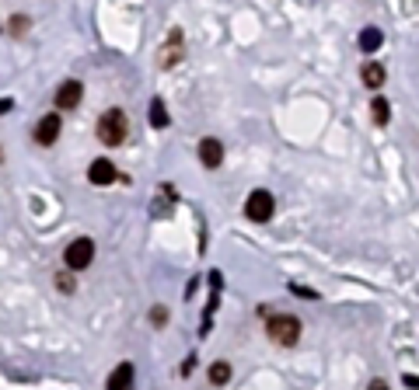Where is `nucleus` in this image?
Wrapping results in <instances>:
<instances>
[{"label": "nucleus", "instance_id": "f257e3e1", "mask_svg": "<svg viewBox=\"0 0 419 390\" xmlns=\"http://www.w3.org/2000/svg\"><path fill=\"white\" fill-rule=\"evenodd\" d=\"M126 136H129V119H126V112H122V108H109V112L98 119V140H102L105 147H119V143H126Z\"/></svg>", "mask_w": 419, "mask_h": 390}, {"label": "nucleus", "instance_id": "f03ea898", "mask_svg": "<svg viewBox=\"0 0 419 390\" xmlns=\"http://www.w3.org/2000/svg\"><path fill=\"white\" fill-rule=\"evenodd\" d=\"M266 331H269V338H273L276 345L294 348V345H297V338H301V320H297L294 314H269Z\"/></svg>", "mask_w": 419, "mask_h": 390}, {"label": "nucleus", "instance_id": "7ed1b4c3", "mask_svg": "<svg viewBox=\"0 0 419 390\" xmlns=\"http://www.w3.org/2000/svg\"><path fill=\"white\" fill-rule=\"evenodd\" d=\"M182 56H185V39H182L178 29H171L168 39H164L161 49H157V67H161V70H171V67L182 63Z\"/></svg>", "mask_w": 419, "mask_h": 390}, {"label": "nucleus", "instance_id": "20e7f679", "mask_svg": "<svg viewBox=\"0 0 419 390\" xmlns=\"http://www.w3.org/2000/svg\"><path fill=\"white\" fill-rule=\"evenodd\" d=\"M63 261H67V268H70V272H81V268H88V265L95 261V244H91L88 237H77V241H70V244H67V251H63Z\"/></svg>", "mask_w": 419, "mask_h": 390}, {"label": "nucleus", "instance_id": "39448f33", "mask_svg": "<svg viewBox=\"0 0 419 390\" xmlns=\"http://www.w3.org/2000/svg\"><path fill=\"white\" fill-rule=\"evenodd\" d=\"M273 209H276V202H273V195H269L266 188H255V192L248 195V202H245V216H248L252 223H266V220L273 216Z\"/></svg>", "mask_w": 419, "mask_h": 390}, {"label": "nucleus", "instance_id": "423d86ee", "mask_svg": "<svg viewBox=\"0 0 419 390\" xmlns=\"http://www.w3.org/2000/svg\"><path fill=\"white\" fill-rule=\"evenodd\" d=\"M81 98H84L81 81H63L60 91H56V108H60V112H74V108L81 105Z\"/></svg>", "mask_w": 419, "mask_h": 390}, {"label": "nucleus", "instance_id": "0eeeda50", "mask_svg": "<svg viewBox=\"0 0 419 390\" xmlns=\"http://www.w3.org/2000/svg\"><path fill=\"white\" fill-rule=\"evenodd\" d=\"M60 129H63V122H60V115H56V112L42 115V119H39V126H35V143L53 147V143L60 140Z\"/></svg>", "mask_w": 419, "mask_h": 390}, {"label": "nucleus", "instance_id": "6e6552de", "mask_svg": "<svg viewBox=\"0 0 419 390\" xmlns=\"http://www.w3.org/2000/svg\"><path fill=\"white\" fill-rule=\"evenodd\" d=\"M199 161H203V168H221V161H224V147H221V140H214V136H206L203 143H199Z\"/></svg>", "mask_w": 419, "mask_h": 390}, {"label": "nucleus", "instance_id": "1a4fd4ad", "mask_svg": "<svg viewBox=\"0 0 419 390\" xmlns=\"http://www.w3.org/2000/svg\"><path fill=\"white\" fill-rule=\"evenodd\" d=\"M88 178H91V185H112V181L119 178V171H116L112 161H95V164L88 168Z\"/></svg>", "mask_w": 419, "mask_h": 390}, {"label": "nucleus", "instance_id": "9d476101", "mask_svg": "<svg viewBox=\"0 0 419 390\" xmlns=\"http://www.w3.org/2000/svg\"><path fill=\"white\" fill-rule=\"evenodd\" d=\"M360 77H363V84H367V88H374V91H377V88L384 84V67H381V63H363Z\"/></svg>", "mask_w": 419, "mask_h": 390}, {"label": "nucleus", "instance_id": "9b49d317", "mask_svg": "<svg viewBox=\"0 0 419 390\" xmlns=\"http://www.w3.org/2000/svg\"><path fill=\"white\" fill-rule=\"evenodd\" d=\"M129 383H133V366L122 362V366L109 376V390H122V387H129Z\"/></svg>", "mask_w": 419, "mask_h": 390}, {"label": "nucleus", "instance_id": "f8f14e48", "mask_svg": "<svg viewBox=\"0 0 419 390\" xmlns=\"http://www.w3.org/2000/svg\"><path fill=\"white\" fill-rule=\"evenodd\" d=\"M381 42H384V35H381L377 29H363V32H360V49H363V53H377Z\"/></svg>", "mask_w": 419, "mask_h": 390}, {"label": "nucleus", "instance_id": "ddd939ff", "mask_svg": "<svg viewBox=\"0 0 419 390\" xmlns=\"http://www.w3.org/2000/svg\"><path fill=\"white\" fill-rule=\"evenodd\" d=\"M147 119H150V126H154V129H164V126H168V112H164V101H161V98H154V101H150Z\"/></svg>", "mask_w": 419, "mask_h": 390}, {"label": "nucleus", "instance_id": "4468645a", "mask_svg": "<svg viewBox=\"0 0 419 390\" xmlns=\"http://www.w3.org/2000/svg\"><path fill=\"white\" fill-rule=\"evenodd\" d=\"M231 380V362H214V366H209V383H217V387H224Z\"/></svg>", "mask_w": 419, "mask_h": 390}, {"label": "nucleus", "instance_id": "2eb2a0df", "mask_svg": "<svg viewBox=\"0 0 419 390\" xmlns=\"http://www.w3.org/2000/svg\"><path fill=\"white\" fill-rule=\"evenodd\" d=\"M370 115H374L377 126H384V122L391 119V105H388L384 98H374V101H370Z\"/></svg>", "mask_w": 419, "mask_h": 390}, {"label": "nucleus", "instance_id": "dca6fc26", "mask_svg": "<svg viewBox=\"0 0 419 390\" xmlns=\"http://www.w3.org/2000/svg\"><path fill=\"white\" fill-rule=\"evenodd\" d=\"M56 279H60L56 286H60L63 293H74V279H70V275H56Z\"/></svg>", "mask_w": 419, "mask_h": 390}, {"label": "nucleus", "instance_id": "f3484780", "mask_svg": "<svg viewBox=\"0 0 419 390\" xmlns=\"http://www.w3.org/2000/svg\"><path fill=\"white\" fill-rule=\"evenodd\" d=\"M150 320H154V324H164V320H168V310H164V307H157V310L150 314Z\"/></svg>", "mask_w": 419, "mask_h": 390}, {"label": "nucleus", "instance_id": "a211bd4d", "mask_svg": "<svg viewBox=\"0 0 419 390\" xmlns=\"http://www.w3.org/2000/svg\"><path fill=\"white\" fill-rule=\"evenodd\" d=\"M11 32H18V35H22V32H25V18H18V22H11Z\"/></svg>", "mask_w": 419, "mask_h": 390}, {"label": "nucleus", "instance_id": "6ab92c4d", "mask_svg": "<svg viewBox=\"0 0 419 390\" xmlns=\"http://www.w3.org/2000/svg\"><path fill=\"white\" fill-rule=\"evenodd\" d=\"M8 108H11V98H0V115H4Z\"/></svg>", "mask_w": 419, "mask_h": 390}]
</instances>
